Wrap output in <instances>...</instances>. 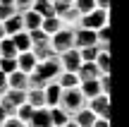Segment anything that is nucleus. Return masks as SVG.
Segmentation results:
<instances>
[{"mask_svg": "<svg viewBox=\"0 0 129 127\" xmlns=\"http://www.w3.org/2000/svg\"><path fill=\"white\" fill-rule=\"evenodd\" d=\"M5 118H10V115H7V113H5V110H3V108H0V125H3V122H5Z\"/></svg>", "mask_w": 129, "mask_h": 127, "instance_id": "35", "label": "nucleus"}, {"mask_svg": "<svg viewBox=\"0 0 129 127\" xmlns=\"http://www.w3.org/2000/svg\"><path fill=\"white\" fill-rule=\"evenodd\" d=\"M7 89H10V86H7V74H5V72H0V96H3Z\"/></svg>", "mask_w": 129, "mask_h": 127, "instance_id": "32", "label": "nucleus"}, {"mask_svg": "<svg viewBox=\"0 0 129 127\" xmlns=\"http://www.w3.org/2000/svg\"><path fill=\"white\" fill-rule=\"evenodd\" d=\"M12 43L14 48H17V53H24V50H31V36H29V31H17L12 34Z\"/></svg>", "mask_w": 129, "mask_h": 127, "instance_id": "16", "label": "nucleus"}, {"mask_svg": "<svg viewBox=\"0 0 129 127\" xmlns=\"http://www.w3.org/2000/svg\"><path fill=\"white\" fill-rule=\"evenodd\" d=\"M57 106L64 110V113H69V118H72L74 113H77L79 108H84L86 106V98L81 96V91H79V86H74V89H62L60 94V101H57Z\"/></svg>", "mask_w": 129, "mask_h": 127, "instance_id": "1", "label": "nucleus"}, {"mask_svg": "<svg viewBox=\"0 0 129 127\" xmlns=\"http://www.w3.org/2000/svg\"><path fill=\"white\" fill-rule=\"evenodd\" d=\"M103 72L96 67V62H81L79 65V70H77V77H79V82H91V79H98Z\"/></svg>", "mask_w": 129, "mask_h": 127, "instance_id": "11", "label": "nucleus"}, {"mask_svg": "<svg viewBox=\"0 0 129 127\" xmlns=\"http://www.w3.org/2000/svg\"><path fill=\"white\" fill-rule=\"evenodd\" d=\"M0 5H14V0H0Z\"/></svg>", "mask_w": 129, "mask_h": 127, "instance_id": "38", "label": "nucleus"}, {"mask_svg": "<svg viewBox=\"0 0 129 127\" xmlns=\"http://www.w3.org/2000/svg\"><path fill=\"white\" fill-rule=\"evenodd\" d=\"M93 62H96V67L103 72V74H105V72H110V50H101V53L96 55V60H93Z\"/></svg>", "mask_w": 129, "mask_h": 127, "instance_id": "24", "label": "nucleus"}, {"mask_svg": "<svg viewBox=\"0 0 129 127\" xmlns=\"http://www.w3.org/2000/svg\"><path fill=\"white\" fill-rule=\"evenodd\" d=\"M34 0H14V10L17 12H26V10H31Z\"/></svg>", "mask_w": 129, "mask_h": 127, "instance_id": "30", "label": "nucleus"}, {"mask_svg": "<svg viewBox=\"0 0 129 127\" xmlns=\"http://www.w3.org/2000/svg\"><path fill=\"white\" fill-rule=\"evenodd\" d=\"M3 29H5L7 36H12V34H17V31H24V29H22V14L14 12L12 17H7V19L3 22Z\"/></svg>", "mask_w": 129, "mask_h": 127, "instance_id": "19", "label": "nucleus"}, {"mask_svg": "<svg viewBox=\"0 0 129 127\" xmlns=\"http://www.w3.org/2000/svg\"><path fill=\"white\" fill-rule=\"evenodd\" d=\"M14 12H17V10H14V5H0V22H5L7 17H12Z\"/></svg>", "mask_w": 129, "mask_h": 127, "instance_id": "29", "label": "nucleus"}, {"mask_svg": "<svg viewBox=\"0 0 129 127\" xmlns=\"http://www.w3.org/2000/svg\"><path fill=\"white\" fill-rule=\"evenodd\" d=\"M86 108L91 110L96 118H110V96H108V94L93 96V98L86 101Z\"/></svg>", "mask_w": 129, "mask_h": 127, "instance_id": "4", "label": "nucleus"}, {"mask_svg": "<svg viewBox=\"0 0 129 127\" xmlns=\"http://www.w3.org/2000/svg\"><path fill=\"white\" fill-rule=\"evenodd\" d=\"M48 127H53V125H48Z\"/></svg>", "mask_w": 129, "mask_h": 127, "instance_id": "40", "label": "nucleus"}, {"mask_svg": "<svg viewBox=\"0 0 129 127\" xmlns=\"http://www.w3.org/2000/svg\"><path fill=\"white\" fill-rule=\"evenodd\" d=\"M19 14H22V29H24V31L41 29V22H43L41 14H36L34 10H26V12H19Z\"/></svg>", "mask_w": 129, "mask_h": 127, "instance_id": "12", "label": "nucleus"}, {"mask_svg": "<svg viewBox=\"0 0 129 127\" xmlns=\"http://www.w3.org/2000/svg\"><path fill=\"white\" fill-rule=\"evenodd\" d=\"M72 34H74V48H86V46L96 43V31L93 29L77 27V29H72Z\"/></svg>", "mask_w": 129, "mask_h": 127, "instance_id": "7", "label": "nucleus"}, {"mask_svg": "<svg viewBox=\"0 0 129 127\" xmlns=\"http://www.w3.org/2000/svg\"><path fill=\"white\" fill-rule=\"evenodd\" d=\"M17 70L19 72H24V74H31L34 70H36V65H38V60L34 58V53L31 50H24V53H17Z\"/></svg>", "mask_w": 129, "mask_h": 127, "instance_id": "8", "label": "nucleus"}, {"mask_svg": "<svg viewBox=\"0 0 129 127\" xmlns=\"http://www.w3.org/2000/svg\"><path fill=\"white\" fill-rule=\"evenodd\" d=\"M50 125V110L48 108H34L26 127H48Z\"/></svg>", "mask_w": 129, "mask_h": 127, "instance_id": "10", "label": "nucleus"}, {"mask_svg": "<svg viewBox=\"0 0 129 127\" xmlns=\"http://www.w3.org/2000/svg\"><path fill=\"white\" fill-rule=\"evenodd\" d=\"M7 34H5V29H3V22H0V38H5Z\"/></svg>", "mask_w": 129, "mask_h": 127, "instance_id": "37", "label": "nucleus"}, {"mask_svg": "<svg viewBox=\"0 0 129 127\" xmlns=\"http://www.w3.org/2000/svg\"><path fill=\"white\" fill-rule=\"evenodd\" d=\"M105 24H110V12H108V10L93 7L91 12L79 17V27H84V29H93V31H96V29L105 27Z\"/></svg>", "mask_w": 129, "mask_h": 127, "instance_id": "2", "label": "nucleus"}, {"mask_svg": "<svg viewBox=\"0 0 129 127\" xmlns=\"http://www.w3.org/2000/svg\"><path fill=\"white\" fill-rule=\"evenodd\" d=\"M31 113H34L31 106H29V103H22V106L17 108V113H14V118H19L24 125H26V122H29V118H31Z\"/></svg>", "mask_w": 129, "mask_h": 127, "instance_id": "27", "label": "nucleus"}, {"mask_svg": "<svg viewBox=\"0 0 129 127\" xmlns=\"http://www.w3.org/2000/svg\"><path fill=\"white\" fill-rule=\"evenodd\" d=\"M17 70V60L14 58H0V72H5V74H10V72Z\"/></svg>", "mask_w": 129, "mask_h": 127, "instance_id": "28", "label": "nucleus"}, {"mask_svg": "<svg viewBox=\"0 0 129 127\" xmlns=\"http://www.w3.org/2000/svg\"><path fill=\"white\" fill-rule=\"evenodd\" d=\"M26 103L31 108H46V91H43V86L26 89Z\"/></svg>", "mask_w": 129, "mask_h": 127, "instance_id": "9", "label": "nucleus"}, {"mask_svg": "<svg viewBox=\"0 0 129 127\" xmlns=\"http://www.w3.org/2000/svg\"><path fill=\"white\" fill-rule=\"evenodd\" d=\"M93 120H96V115H93L91 110L86 108V106H84V108H79L77 113L72 115V122L77 125V127H91V125H93Z\"/></svg>", "mask_w": 129, "mask_h": 127, "instance_id": "15", "label": "nucleus"}, {"mask_svg": "<svg viewBox=\"0 0 129 127\" xmlns=\"http://www.w3.org/2000/svg\"><path fill=\"white\" fill-rule=\"evenodd\" d=\"M50 38V46H53V50L60 55V53L64 50H69V48H74V34H72V29H67V27H62V29H57L53 36H48Z\"/></svg>", "mask_w": 129, "mask_h": 127, "instance_id": "3", "label": "nucleus"}, {"mask_svg": "<svg viewBox=\"0 0 129 127\" xmlns=\"http://www.w3.org/2000/svg\"><path fill=\"white\" fill-rule=\"evenodd\" d=\"M0 127H26V125H24V122H22L19 118H14V115H10V118H5V122L0 125Z\"/></svg>", "mask_w": 129, "mask_h": 127, "instance_id": "31", "label": "nucleus"}, {"mask_svg": "<svg viewBox=\"0 0 129 127\" xmlns=\"http://www.w3.org/2000/svg\"><path fill=\"white\" fill-rule=\"evenodd\" d=\"M72 7L77 10L79 14H86V12H91V10L96 7V3H93V0H72Z\"/></svg>", "mask_w": 129, "mask_h": 127, "instance_id": "26", "label": "nucleus"}, {"mask_svg": "<svg viewBox=\"0 0 129 127\" xmlns=\"http://www.w3.org/2000/svg\"><path fill=\"white\" fill-rule=\"evenodd\" d=\"M62 27H64L62 19L55 17V14H50V17H43V22H41V31L46 34V36H53V34H55L57 29H62Z\"/></svg>", "mask_w": 129, "mask_h": 127, "instance_id": "17", "label": "nucleus"}, {"mask_svg": "<svg viewBox=\"0 0 129 127\" xmlns=\"http://www.w3.org/2000/svg\"><path fill=\"white\" fill-rule=\"evenodd\" d=\"M48 110H50V125L53 127H62L69 120V113H64L60 106H53V108H48Z\"/></svg>", "mask_w": 129, "mask_h": 127, "instance_id": "22", "label": "nucleus"}, {"mask_svg": "<svg viewBox=\"0 0 129 127\" xmlns=\"http://www.w3.org/2000/svg\"><path fill=\"white\" fill-rule=\"evenodd\" d=\"M31 53H34V58H36L38 62H43V60H48V58H53V55H57L55 50H53V46H50V38H41V41H31Z\"/></svg>", "mask_w": 129, "mask_h": 127, "instance_id": "5", "label": "nucleus"}, {"mask_svg": "<svg viewBox=\"0 0 129 127\" xmlns=\"http://www.w3.org/2000/svg\"><path fill=\"white\" fill-rule=\"evenodd\" d=\"M91 127H110V118H96Z\"/></svg>", "mask_w": 129, "mask_h": 127, "instance_id": "33", "label": "nucleus"}, {"mask_svg": "<svg viewBox=\"0 0 129 127\" xmlns=\"http://www.w3.org/2000/svg\"><path fill=\"white\" fill-rule=\"evenodd\" d=\"M31 10L36 14H41V17H50V14H55V10H53V0H34Z\"/></svg>", "mask_w": 129, "mask_h": 127, "instance_id": "21", "label": "nucleus"}, {"mask_svg": "<svg viewBox=\"0 0 129 127\" xmlns=\"http://www.w3.org/2000/svg\"><path fill=\"white\" fill-rule=\"evenodd\" d=\"M0 58H17V48H14L10 36L0 38Z\"/></svg>", "mask_w": 129, "mask_h": 127, "instance_id": "23", "label": "nucleus"}, {"mask_svg": "<svg viewBox=\"0 0 129 127\" xmlns=\"http://www.w3.org/2000/svg\"><path fill=\"white\" fill-rule=\"evenodd\" d=\"M98 10H110V0H93Z\"/></svg>", "mask_w": 129, "mask_h": 127, "instance_id": "34", "label": "nucleus"}, {"mask_svg": "<svg viewBox=\"0 0 129 127\" xmlns=\"http://www.w3.org/2000/svg\"><path fill=\"white\" fill-rule=\"evenodd\" d=\"M79 91H81V96L84 98H93V96H98V94H103L101 91V86H98V79H91V82H79Z\"/></svg>", "mask_w": 129, "mask_h": 127, "instance_id": "20", "label": "nucleus"}, {"mask_svg": "<svg viewBox=\"0 0 129 127\" xmlns=\"http://www.w3.org/2000/svg\"><path fill=\"white\" fill-rule=\"evenodd\" d=\"M55 3H67V5H72V0H55Z\"/></svg>", "mask_w": 129, "mask_h": 127, "instance_id": "39", "label": "nucleus"}, {"mask_svg": "<svg viewBox=\"0 0 129 127\" xmlns=\"http://www.w3.org/2000/svg\"><path fill=\"white\" fill-rule=\"evenodd\" d=\"M7 86L10 89H19V91H26L29 89V74H24V72L14 70L7 74Z\"/></svg>", "mask_w": 129, "mask_h": 127, "instance_id": "14", "label": "nucleus"}, {"mask_svg": "<svg viewBox=\"0 0 129 127\" xmlns=\"http://www.w3.org/2000/svg\"><path fill=\"white\" fill-rule=\"evenodd\" d=\"M62 127H77V125H74V122H72V118H69V120H67V122H64V125H62Z\"/></svg>", "mask_w": 129, "mask_h": 127, "instance_id": "36", "label": "nucleus"}, {"mask_svg": "<svg viewBox=\"0 0 129 127\" xmlns=\"http://www.w3.org/2000/svg\"><path fill=\"white\" fill-rule=\"evenodd\" d=\"M77 50H79V58H81V62H93V60H96V55L101 53L96 43H93V46H86V48H77Z\"/></svg>", "mask_w": 129, "mask_h": 127, "instance_id": "25", "label": "nucleus"}, {"mask_svg": "<svg viewBox=\"0 0 129 127\" xmlns=\"http://www.w3.org/2000/svg\"><path fill=\"white\" fill-rule=\"evenodd\" d=\"M55 82L62 86V89H74V86H79L77 72H64V70H60V74L55 77Z\"/></svg>", "mask_w": 129, "mask_h": 127, "instance_id": "18", "label": "nucleus"}, {"mask_svg": "<svg viewBox=\"0 0 129 127\" xmlns=\"http://www.w3.org/2000/svg\"><path fill=\"white\" fill-rule=\"evenodd\" d=\"M43 91H46V108H53V106H57V101H60V94H62V86L57 84V82H48V84L43 86Z\"/></svg>", "mask_w": 129, "mask_h": 127, "instance_id": "13", "label": "nucleus"}, {"mask_svg": "<svg viewBox=\"0 0 129 127\" xmlns=\"http://www.w3.org/2000/svg\"><path fill=\"white\" fill-rule=\"evenodd\" d=\"M57 60H60V67H62L64 72H77L79 65H81V58H79V50H77V48H69V50L60 53Z\"/></svg>", "mask_w": 129, "mask_h": 127, "instance_id": "6", "label": "nucleus"}]
</instances>
